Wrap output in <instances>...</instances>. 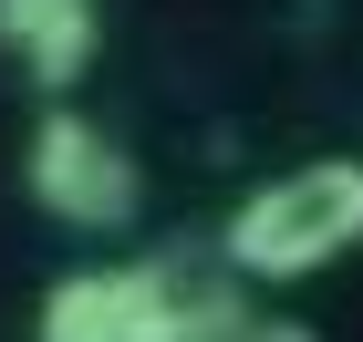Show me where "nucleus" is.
<instances>
[{
  "label": "nucleus",
  "mask_w": 363,
  "mask_h": 342,
  "mask_svg": "<svg viewBox=\"0 0 363 342\" xmlns=\"http://www.w3.org/2000/svg\"><path fill=\"white\" fill-rule=\"evenodd\" d=\"M218 249L250 270V280L291 290V280H322L333 259L363 249V156H301V166L259 176L250 198L228 207Z\"/></svg>",
  "instance_id": "obj_1"
},
{
  "label": "nucleus",
  "mask_w": 363,
  "mask_h": 342,
  "mask_svg": "<svg viewBox=\"0 0 363 342\" xmlns=\"http://www.w3.org/2000/svg\"><path fill=\"white\" fill-rule=\"evenodd\" d=\"M21 198L42 207L52 228L125 239V228L145 218V166H135V145H125V135H104L94 114L52 104L42 125H31V145H21Z\"/></svg>",
  "instance_id": "obj_2"
},
{
  "label": "nucleus",
  "mask_w": 363,
  "mask_h": 342,
  "mask_svg": "<svg viewBox=\"0 0 363 342\" xmlns=\"http://www.w3.org/2000/svg\"><path fill=\"white\" fill-rule=\"evenodd\" d=\"M167 270H177V249L62 270V280L42 290V312H31V342H156V321H167Z\"/></svg>",
  "instance_id": "obj_3"
},
{
  "label": "nucleus",
  "mask_w": 363,
  "mask_h": 342,
  "mask_svg": "<svg viewBox=\"0 0 363 342\" xmlns=\"http://www.w3.org/2000/svg\"><path fill=\"white\" fill-rule=\"evenodd\" d=\"M0 52L42 93H73L104 52V0H0Z\"/></svg>",
  "instance_id": "obj_4"
},
{
  "label": "nucleus",
  "mask_w": 363,
  "mask_h": 342,
  "mask_svg": "<svg viewBox=\"0 0 363 342\" xmlns=\"http://www.w3.org/2000/svg\"><path fill=\"white\" fill-rule=\"evenodd\" d=\"M250 342H322V332H311V321H291V312H259V332Z\"/></svg>",
  "instance_id": "obj_5"
}]
</instances>
